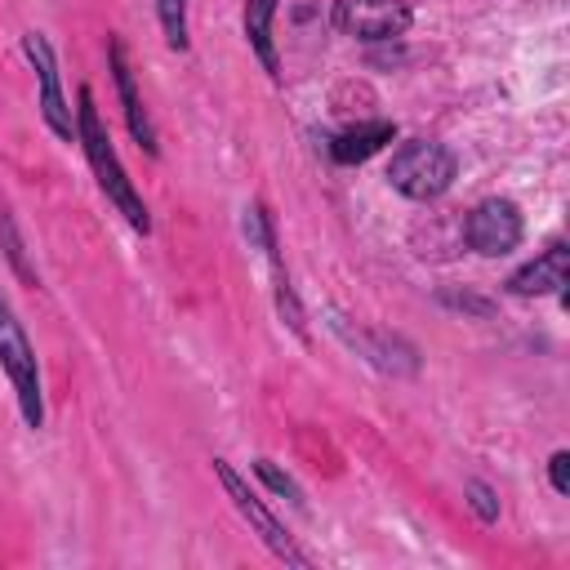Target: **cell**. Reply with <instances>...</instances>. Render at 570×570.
Instances as JSON below:
<instances>
[{
  "instance_id": "1",
  "label": "cell",
  "mask_w": 570,
  "mask_h": 570,
  "mask_svg": "<svg viewBox=\"0 0 570 570\" xmlns=\"http://www.w3.org/2000/svg\"><path fill=\"white\" fill-rule=\"evenodd\" d=\"M76 102H80V107H76V142L85 147V160H89V169H94L102 196L116 205V214H120L134 232L147 236V232H151V214H147V205H142V196H138L134 178L125 174V165H120V156H116V147H111V134H107V125H102V116H98V107H94V89L80 85Z\"/></svg>"
},
{
  "instance_id": "2",
  "label": "cell",
  "mask_w": 570,
  "mask_h": 570,
  "mask_svg": "<svg viewBox=\"0 0 570 570\" xmlns=\"http://www.w3.org/2000/svg\"><path fill=\"white\" fill-rule=\"evenodd\" d=\"M454 174H459L454 151L441 147V142H428V138L401 142L392 151V160H387V183L401 196H410V200H436V196H445L450 183H454Z\"/></svg>"
},
{
  "instance_id": "3",
  "label": "cell",
  "mask_w": 570,
  "mask_h": 570,
  "mask_svg": "<svg viewBox=\"0 0 570 570\" xmlns=\"http://www.w3.org/2000/svg\"><path fill=\"white\" fill-rule=\"evenodd\" d=\"M214 476H218L223 494L232 499V508H236V512L249 521V530L263 539V548H267L276 561L294 566V570H307V566H312V557H307V552H303V548L289 539V530H285V525L272 517V508H267V503H263V499L249 490V481H245V476H240V472H236L227 459H214Z\"/></svg>"
},
{
  "instance_id": "4",
  "label": "cell",
  "mask_w": 570,
  "mask_h": 570,
  "mask_svg": "<svg viewBox=\"0 0 570 570\" xmlns=\"http://www.w3.org/2000/svg\"><path fill=\"white\" fill-rule=\"evenodd\" d=\"M0 370L9 374L13 392H18V410H22V423L27 428H40L45 423V396H40V370H36V352H31V338L22 330V321L13 316L9 298L0 294Z\"/></svg>"
},
{
  "instance_id": "5",
  "label": "cell",
  "mask_w": 570,
  "mask_h": 570,
  "mask_svg": "<svg viewBox=\"0 0 570 570\" xmlns=\"http://www.w3.org/2000/svg\"><path fill=\"white\" fill-rule=\"evenodd\" d=\"M521 236H525L521 209H517L512 200H503V196H490V200L472 205L468 218H463V245H468L472 254H481V258H503V254H512V249L521 245Z\"/></svg>"
},
{
  "instance_id": "6",
  "label": "cell",
  "mask_w": 570,
  "mask_h": 570,
  "mask_svg": "<svg viewBox=\"0 0 570 570\" xmlns=\"http://www.w3.org/2000/svg\"><path fill=\"white\" fill-rule=\"evenodd\" d=\"M22 53H27L31 71H36V85H40V116H45L49 134H53V138H62V142H76V116H71V107H67V98H62L58 58H53L49 36L27 31V36H22Z\"/></svg>"
},
{
  "instance_id": "7",
  "label": "cell",
  "mask_w": 570,
  "mask_h": 570,
  "mask_svg": "<svg viewBox=\"0 0 570 570\" xmlns=\"http://www.w3.org/2000/svg\"><path fill=\"white\" fill-rule=\"evenodd\" d=\"M330 22L356 40H396L410 31L414 13L405 0H334Z\"/></svg>"
},
{
  "instance_id": "8",
  "label": "cell",
  "mask_w": 570,
  "mask_h": 570,
  "mask_svg": "<svg viewBox=\"0 0 570 570\" xmlns=\"http://www.w3.org/2000/svg\"><path fill=\"white\" fill-rule=\"evenodd\" d=\"M566 285H570V249H566V245H548L534 263H525V267H517V272L508 276V294H517V298L561 294V303H570Z\"/></svg>"
},
{
  "instance_id": "9",
  "label": "cell",
  "mask_w": 570,
  "mask_h": 570,
  "mask_svg": "<svg viewBox=\"0 0 570 570\" xmlns=\"http://www.w3.org/2000/svg\"><path fill=\"white\" fill-rule=\"evenodd\" d=\"M107 62H111V80H116V94H120V111H125V125L134 134V142L147 151V156H160V142H156V129H151V116L138 98V85H134V71H129V58H125V45L111 40L107 45Z\"/></svg>"
},
{
  "instance_id": "10",
  "label": "cell",
  "mask_w": 570,
  "mask_h": 570,
  "mask_svg": "<svg viewBox=\"0 0 570 570\" xmlns=\"http://www.w3.org/2000/svg\"><path fill=\"white\" fill-rule=\"evenodd\" d=\"M392 138H396V125H392V120H365V125H352V129L334 134V138H330V156H334L338 165H361V160H370L374 151H383Z\"/></svg>"
},
{
  "instance_id": "11",
  "label": "cell",
  "mask_w": 570,
  "mask_h": 570,
  "mask_svg": "<svg viewBox=\"0 0 570 570\" xmlns=\"http://www.w3.org/2000/svg\"><path fill=\"white\" fill-rule=\"evenodd\" d=\"M276 4H281V0H245V13H240V22H245V40H249L254 58L263 62V71H267L272 80H281V58H276V36H272Z\"/></svg>"
},
{
  "instance_id": "12",
  "label": "cell",
  "mask_w": 570,
  "mask_h": 570,
  "mask_svg": "<svg viewBox=\"0 0 570 570\" xmlns=\"http://www.w3.org/2000/svg\"><path fill=\"white\" fill-rule=\"evenodd\" d=\"M267 258H272V281H276V312H281V321L307 343V316H303V303H298V294H294V285H289V272H285V263H281V249L272 245Z\"/></svg>"
},
{
  "instance_id": "13",
  "label": "cell",
  "mask_w": 570,
  "mask_h": 570,
  "mask_svg": "<svg viewBox=\"0 0 570 570\" xmlns=\"http://www.w3.org/2000/svg\"><path fill=\"white\" fill-rule=\"evenodd\" d=\"M0 249H4L9 267H13V272L27 281V285H40L36 267L27 263V249H22V236H18V223H13V214H0Z\"/></svg>"
},
{
  "instance_id": "14",
  "label": "cell",
  "mask_w": 570,
  "mask_h": 570,
  "mask_svg": "<svg viewBox=\"0 0 570 570\" xmlns=\"http://www.w3.org/2000/svg\"><path fill=\"white\" fill-rule=\"evenodd\" d=\"M156 18L165 31V45L183 53L187 49V0H156Z\"/></svg>"
},
{
  "instance_id": "15",
  "label": "cell",
  "mask_w": 570,
  "mask_h": 570,
  "mask_svg": "<svg viewBox=\"0 0 570 570\" xmlns=\"http://www.w3.org/2000/svg\"><path fill=\"white\" fill-rule=\"evenodd\" d=\"M254 476H258L267 490H276L281 499H289V503H298V508H303V490H298V481H294L289 472H281L272 459H254Z\"/></svg>"
},
{
  "instance_id": "16",
  "label": "cell",
  "mask_w": 570,
  "mask_h": 570,
  "mask_svg": "<svg viewBox=\"0 0 570 570\" xmlns=\"http://www.w3.org/2000/svg\"><path fill=\"white\" fill-rule=\"evenodd\" d=\"M240 227H245V236H249V245H258L263 254L276 245V227H272V214L254 200V205H245V218H240Z\"/></svg>"
},
{
  "instance_id": "17",
  "label": "cell",
  "mask_w": 570,
  "mask_h": 570,
  "mask_svg": "<svg viewBox=\"0 0 570 570\" xmlns=\"http://www.w3.org/2000/svg\"><path fill=\"white\" fill-rule=\"evenodd\" d=\"M463 494H468V508L476 512V521H485V525H494V521H499V494H494L485 481H476V476H472V481L463 485Z\"/></svg>"
},
{
  "instance_id": "18",
  "label": "cell",
  "mask_w": 570,
  "mask_h": 570,
  "mask_svg": "<svg viewBox=\"0 0 570 570\" xmlns=\"http://www.w3.org/2000/svg\"><path fill=\"white\" fill-rule=\"evenodd\" d=\"M548 481H552L557 494H570V450H557L548 459Z\"/></svg>"
},
{
  "instance_id": "19",
  "label": "cell",
  "mask_w": 570,
  "mask_h": 570,
  "mask_svg": "<svg viewBox=\"0 0 570 570\" xmlns=\"http://www.w3.org/2000/svg\"><path fill=\"white\" fill-rule=\"evenodd\" d=\"M441 303H450V307H468V312H490V303L485 298H472V294H441Z\"/></svg>"
}]
</instances>
